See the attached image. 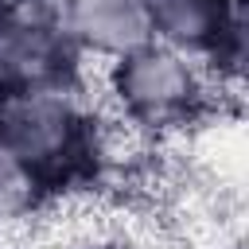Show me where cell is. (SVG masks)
I'll list each match as a JSON object with an SVG mask.
<instances>
[{
	"label": "cell",
	"mask_w": 249,
	"mask_h": 249,
	"mask_svg": "<svg viewBox=\"0 0 249 249\" xmlns=\"http://www.w3.org/2000/svg\"><path fill=\"white\" fill-rule=\"evenodd\" d=\"M58 16L66 39L82 54L117 58L152 39L140 0H58Z\"/></svg>",
	"instance_id": "obj_5"
},
{
	"label": "cell",
	"mask_w": 249,
	"mask_h": 249,
	"mask_svg": "<svg viewBox=\"0 0 249 249\" xmlns=\"http://www.w3.org/2000/svg\"><path fill=\"white\" fill-rule=\"evenodd\" d=\"M74 54L58 0H0V89L66 86Z\"/></svg>",
	"instance_id": "obj_3"
},
{
	"label": "cell",
	"mask_w": 249,
	"mask_h": 249,
	"mask_svg": "<svg viewBox=\"0 0 249 249\" xmlns=\"http://www.w3.org/2000/svg\"><path fill=\"white\" fill-rule=\"evenodd\" d=\"M89 109L70 86L0 89V148L43 187L86 179Z\"/></svg>",
	"instance_id": "obj_1"
},
{
	"label": "cell",
	"mask_w": 249,
	"mask_h": 249,
	"mask_svg": "<svg viewBox=\"0 0 249 249\" xmlns=\"http://www.w3.org/2000/svg\"><path fill=\"white\" fill-rule=\"evenodd\" d=\"M78 249H121L117 241H93V245H78Z\"/></svg>",
	"instance_id": "obj_6"
},
{
	"label": "cell",
	"mask_w": 249,
	"mask_h": 249,
	"mask_svg": "<svg viewBox=\"0 0 249 249\" xmlns=\"http://www.w3.org/2000/svg\"><path fill=\"white\" fill-rule=\"evenodd\" d=\"M105 105L148 124L152 132H171L202 113H214L210 66L198 54H187L160 39H144L140 47L109 62Z\"/></svg>",
	"instance_id": "obj_2"
},
{
	"label": "cell",
	"mask_w": 249,
	"mask_h": 249,
	"mask_svg": "<svg viewBox=\"0 0 249 249\" xmlns=\"http://www.w3.org/2000/svg\"><path fill=\"white\" fill-rule=\"evenodd\" d=\"M140 8L152 39L198 54L214 66L241 70V0H140Z\"/></svg>",
	"instance_id": "obj_4"
}]
</instances>
